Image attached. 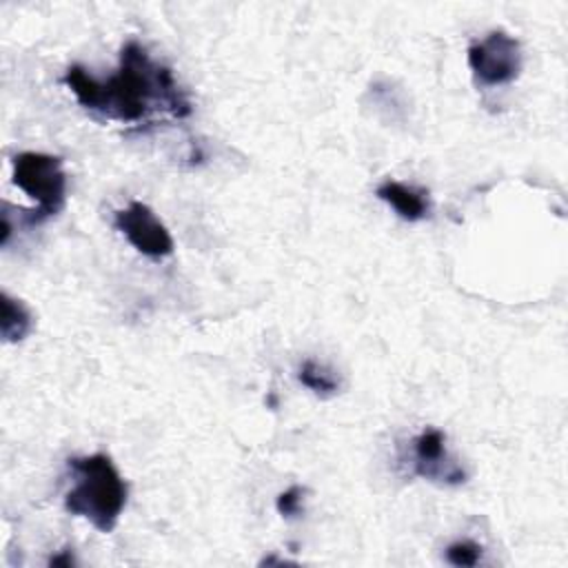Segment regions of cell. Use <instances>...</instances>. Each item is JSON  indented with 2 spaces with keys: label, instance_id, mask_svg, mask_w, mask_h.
<instances>
[{
  "label": "cell",
  "instance_id": "cell-8",
  "mask_svg": "<svg viewBox=\"0 0 568 568\" xmlns=\"http://www.w3.org/2000/svg\"><path fill=\"white\" fill-rule=\"evenodd\" d=\"M33 328V315L27 308V304L7 291H2V320H0V331L2 339L7 344L22 342Z\"/></svg>",
  "mask_w": 568,
  "mask_h": 568
},
{
  "label": "cell",
  "instance_id": "cell-4",
  "mask_svg": "<svg viewBox=\"0 0 568 568\" xmlns=\"http://www.w3.org/2000/svg\"><path fill=\"white\" fill-rule=\"evenodd\" d=\"M521 44L506 31H490L468 47V67L477 82L499 87L521 73Z\"/></svg>",
  "mask_w": 568,
  "mask_h": 568
},
{
  "label": "cell",
  "instance_id": "cell-3",
  "mask_svg": "<svg viewBox=\"0 0 568 568\" xmlns=\"http://www.w3.org/2000/svg\"><path fill=\"white\" fill-rule=\"evenodd\" d=\"M11 166L13 184L36 202V209L22 215V222L27 226L42 224L64 206L67 173L62 166V158L38 151H24L13 155Z\"/></svg>",
  "mask_w": 568,
  "mask_h": 568
},
{
  "label": "cell",
  "instance_id": "cell-2",
  "mask_svg": "<svg viewBox=\"0 0 568 568\" xmlns=\"http://www.w3.org/2000/svg\"><path fill=\"white\" fill-rule=\"evenodd\" d=\"M69 470L73 484L64 495V508L91 521L100 532H111L129 497V486L111 457L104 453L71 457Z\"/></svg>",
  "mask_w": 568,
  "mask_h": 568
},
{
  "label": "cell",
  "instance_id": "cell-1",
  "mask_svg": "<svg viewBox=\"0 0 568 568\" xmlns=\"http://www.w3.org/2000/svg\"><path fill=\"white\" fill-rule=\"evenodd\" d=\"M75 100L113 122L140 124L153 115L186 118L191 102L175 82L169 67L153 60L138 42L129 40L120 51V64L106 80H98L80 64H73L62 75Z\"/></svg>",
  "mask_w": 568,
  "mask_h": 568
},
{
  "label": "cell",
  "instance_id": "cell-10",
  "mask_svg": "<svg viewBox=\"0 0 568 568\" xmlns=\"http://www.w3.org/2000/svg\"><path fill=\"white\" fill-rule=\"evenodd\" d=\"M484 555V548L470 539L453 541L446 548V561L453 566H477Z\"/></svg>",
  "mask_w": 568,
  "mask_h": 568
},
{
  "label": "cell",
  "instance_id": "cell-12",
  "mask_svg": "<svg viewBox=\"0 0 568 568\" xmlns=\"http://www.w3.org/2000/svg\"><path fill=\"white\" fill-rule=\"evenodd\" d=\"M73 564H75V559H73V552L69 548L60 550L58 555H53L49 559V566H73Z\"/></svg>",
  "mask_w": 568,
  "mask_h": 568
},
{
  "label": "cell",
  "instance_id": "cell-11",
  "mask_svg": "<svg viewBox=\"0 0 568 568\" xmlns=\"http://www.w3.org/2000/svg\"><path fill=\"white\" fill-rule=\"evenodd\" d=\"M304 488L302 486H291L286 488L284 493L277 495V501H275V508L282 517L286 519H293V517H300L304 513Z\"/></svg>",
  "mask_w": 568,
  "mask_h": 568
},
{
  "label": "cell",
  "instance_id": "cell-7",
  "mask_svg": "<svg viewBox=\"0 0 568 568\" xmlns=\"http://www.w3.org/2000/svg\"><path fill=\"white\" fill-rule=\"evenodd\" d=\"M375 195L386 202L402 220L408 222H419L428 217L430 213V200L428 193L422 189H415L410 184L397 182V180H386L375 189Z\"/></svg>",
  "mask_w": 568,
  "mask_h": 568
},
{
  "label": "cell",
  "instance_id": "cell-9",
  "mask_svg": "<svg viewBox=\"0 0 568 568\" xmlns=\"http://www.w3.org/2000/svg\"><path fill=\"white\" fill-rule=\"evenodd\" d=\"M297 379L302 386H306L320 397H333L339 390V377L335 375V371L315 359H304L300 364Z\"/></svg>",
  "mask_w": 568,
  "mask_h": 568
},
{
  "label": "cell",
  "instance_id": "cell-5",
  "mask_svg": "<svg viewBox=\"0 0 568 568\" xmlns=\"http://www.w3.org/2000/svg\"><path fill=\"white\" fill-rule=\"evenodd\" d=\"M113 226L129 240V244L151 257L162 260L173 253V237L155 211L144 202H129L124 209L115 211Z\"/></svg>",
  "mask_w": 568,
  "mask_h": 568
},
{
  "label": "cell",
  "instance_id": "cell-6",
  "mask_svg": "<svg viewBox=\"0 0 568 568\" xmlns=\"http://www.w3.org/2000/svg\"><path fill=\"white\" fill-rule=\"evenodd\" d=\"M410 466L417 477L444 486H459L466 481V470L448 453L446 435L439 428H424L410 444Z\"/></svg>",
  "mask_w": 568,
  "mask_h": 568
}]
</instances>
